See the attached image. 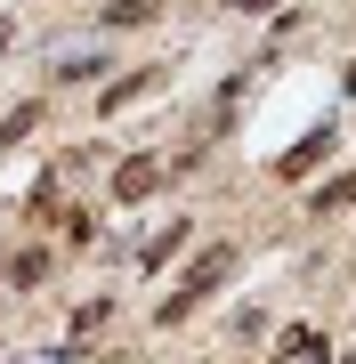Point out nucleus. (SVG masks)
I'll list each match as a JSON object with an SVG mask.
<instances>
[{"label":"nucleus","mask_w":356,"mask_h":364,"mask_svg":"<svg viewBox=\"0 0 356 364\" xmlns=\"http://www.w3.org/2000/svg\"><path fill=\"white\" fill-rule=\"evenodd\" d=\"M227 275H235V243H211V251H203V259H195V267H186V275H178V291H171V299H162V324H178V316H186V308H195V299H211V291L227 284Z\"/></svg>","instance_id":"nucleus-1"},{"label":"nucleus","mask_w":356,"mask_h":364,"mask_svg":"<svg viewBox=\"0 0 356 364\" xmlns=\"http://www.w3.org/2000/svg\"><path fill=\"white\" fill-rule=\"evenodd\" d=\"M186 235H195V227H162V235H154V243H146V251H138V259H146V267H162V259H171V251L186 243Z\"/></svg>","instance_id":"nucleus-5"},{"label":"nucleus","mask_w":356,"mask_h":364,"mask_svg":"<svg viewBox=\"0 0 356 364\" xmlns=\"http://www.w3.org/2000/svg\"><path fill=\"white\" fill-rule=\"evenodd\" d=\"M57 235H65V243L81 251V243H90V235H97V219H90V210H65V219H57Z\"/></svg>","instance_id":"nucleus-7"},{"label":"nucleus","mask_w":356,"mask_h":364,"mask_svg":"<svg viewBox=\"0 0 356 364\" xmlns=\"http://www.w3.org/2000/svg\"><path fill=\"white\" fill-rule=\"evenodd\" d=\"M227 9H276V0H227Z\"/></svg>","instance_id":"nucleus-11"},{"label":"nucleus","mask_w":356,"mask_h":364,"mask_svg":"<svg viewBox=\"0 0 356 364\" xmlns=\"http://www.w3.org/2000/svg\"><path fill=\"white\" fill-rule=\"evenodd\" d=\"M348 97H356V65H348Z\"/></svg>","instance_id":"nucleus-13"},{"label":"nucleus","mask_w":356,"mask_h":364,"mask_svg":"<svg viewBox=\"0 0 356 364\" xmlns=\"http://www.w3.org/2000/svg\"><path fill=\"white\" fill-rule=\"evenodd\" d=\"M340 203H356V178H332L324 195H316V210H340Z\"/></svg>","instance_id":"nucleus-10"},{"label":"nucleus","mask_w":356,"mask_h":364,"mask_svg":"<svg viewBox=\"0 0 356 364\" xmlns=\"http://www.w3.org/2000/svg\"><path fill=\"white\" fill-rule=\"evenodd\" d=\"M41 130V105H16L9 122H0V146H16V138H33Z\"/></svg>","instance_id":"nucleus-6"},{"label":"nucleus","mask_w":356,"mask_h":364,"mask_svg":"<svg viewBox=\"0 0 356 364\" xmlns=\"http://www.w3.org/2000/svg\"><path fill=\"white\" fill-rule=\"evenodd\" d=\"M0 49H9V16H0Z\"/></svg>","instance_id":"nucleus-12"},{"label":"nucleus","mask_w":356,"mask_h":364,"mask_svg":"<svg viewBox=\"0 0 356 364\" xmlns=\"http://www.w3.org/2000/svg\"><path fill=\"white\" fill-rule=\"evenodd\" d=\"M276 364H324V332L316 324H291L284 348H276Z\"/></svg>","instance_id":"nucleus-3"},{"label":"nucleus","mask_w":356,"mask_h":364,"mask_svg":"<svg viewBox=\"0 0 356 364\" xmlns=\"http://www.w3.org/2000/svg\"><path fill=\"white\" fill-rule=\"evenodd\" d=\"M146 90H154V73H130V81H114V90H106V105H97V114H122V105H130V97H146Z\"/></svg>","instance_id":"nucleus-4"},{"label":"nucleus","mask_w":356,"mask_h":364,"mask_svg":"<svg viewBox=\"0 0 356 364\" xmlns=\"http://www.w3.org/2000/svg\"><path fill=\"white\" fill-rule=\"evenodd\" d=\"M41 275H49V251H25V259L9 267V284H41Z\"/></svg>","instance_id":"nucleus-8"},{"label":"nucleus","mask_w":356,"mask_h":364,"mask_svg":"<svg viewBox=\"0 0 356 364\" xmlns=\"http://www.w3.org/2000/svg\"><path fill=\"white\" fill-rule=\"evenodd\" d=\"M97 324H106V299H90V308H81V316H73V348H81V340H90Z\"/></svg>","instance_id":"nucleus-9"},{"label":"nucleus","mask_w":356,"mask_h":364,"mask_svg":"<svg viewBox=\"0 0 356 364\" xmlns=\"http://www.w3.org/2000/svg\"><path fill=\"white\" fill-rule=\"evenodd\" d=\"M154 186H162V162H154V154H130V162L114 170V195H122V203H146Z\"/></svg>","instance_id":"nucleus-2"}]
</instances>
